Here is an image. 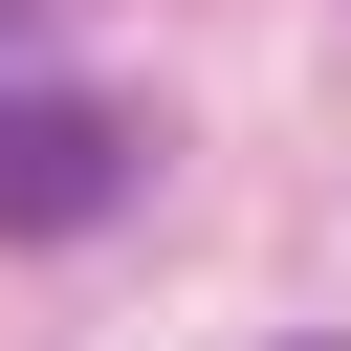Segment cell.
Here are the masks:
<instances>
[{
	"label": "cell",
	"mask_w": 351,
	"mask_h": 351,
	"mask_svg": "<svg viewBox=\"0 0 351 351\" xmlns=\"http://www.w3.org/2000/svg\"><path fill=\"white\" fill-rule=\"evenodd\" d=\"M110 197H132V110L0 88V241H66V219H110Z\"/></svg>",
	"instance_id": "cell-1"
}]
</instances>
